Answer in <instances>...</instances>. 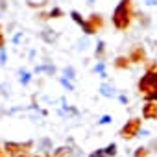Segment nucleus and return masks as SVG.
Wrapping results in <instances>:
<instances>
[{"instance_id": "f257e3e1", "label": "nucleus", "mask_w": 157, "mask_h": 157, "mask_svg": "<svg viewBox=\"0 0 157 157\" xmlns=\"http://www.w3.org/2000/svg\"><path fill=\"white\" fill-rule=\"evenodd\" d=\"M133 17H135V11H133L131 0H120V4L113 11V24L117 30H126L129 28Z\"/></svg>"}, {"instance_id": "f03ea898", "label": "nucleus", "mask_w": 157, "mask_h": 157, "mask_svg": "<svg viewBox=\"0 0 157 157\" xmlns=\"http://www.w3.org/2000/svg\"><path fill=\"white\" fill-rule=\"evenodd\" d=\"M139 91L146 96L153 91H157V70H148L142 78H140V82H139Z\"/></svg>"}, {"instance_id": "7ed1b4c3", "label": "nucleus", "mask_w": 157, "mask_h": 157, "mask_svg": "<svg viewBox=\"0 0 157 157\" xmlns=\"http://www.w3.org/2000/svg\"><path fill=\"white\" fill-rule=\"evenodd\" d=\"M140 126H142V120L140 118H129L124 126H122V129H120V137L122 139H126V140H131V139H135L139 133H140Z\"/></svg>"}, {"instance_id": "20e7f679", "label": "nucleus", "mask_w": 157, "mask_h": 157, "mask_svg": "<svg viewBox=\"0 0 157 157\" xmlns=\"http://www.w3.org/2000/svg\"><path fill=\"white\" fill-rule=\"evenodd\" d=\"M33 146V142L30 140V142H24V144H21V142H6L4 144V151L8 153V155H22V153H26L30 148Z\"/></svg>"}, {"instance_id": "39448f33", "label": "nucleus", "mask_w": 157, "mask_h": 157, "mask_svg": "<svg viewBox=\"0 0 157 157\" xmlns=\"http://www.w3.org/2000/svg\"><path fill=\"white\" fill-rule=\"evenodd\" d=\"M142 118H144V120H155V118H157V104L146 102V104L142 105Z\"/></svg>"}, {"instance_id": "423d86ee", "label": "nucleus", "mask_w": 157, "mask_h": 157, "mask_svg": "<svg viewBox=\"0 0 157 157\" xmlns=\"http://www.w3.org/2000/svg\"><path fill=\"white\" fill-rule=\"evenodd\" d=\"M128 57H129V61H131V63H142V61L146 59V54H144V50H142L140 46H135Z\"/></svg>"}, {"instance_id": "0eeeda50", "label": "nucleus", "mask_w": 157, "mask_h": 157, "mask_svg": "<svg viewBox=\"0 0 157 157\" xmlns=\"http://www.w3.org/2000/svg\"><path fill=\"white\" fill-rule=\"evenodd\" d=\"M91 26H93V30L94 32H100L102 28H104V19H102V15H98V13H93L91 17H89V21H87Z\"/></svg>"}, {"instance_id": "6e6552de", "label": "nucleus", "mask_w": 157, "mask_h": 157, "mask_svg": "<svg viewBox=\"0 0 157 157\" xmlns=\"http://www.w3.org/2000/svg\"><path fill=\"white\" fill-rule=\"evenodd\" d=\"M129 63H131V61H129V57H126V56H118V57L115 59V63H113V65H115L117 68H128V67H129Z\"/></svg>"}, {"instance_id": "1a4fd4ad", "label": "nucleus", "mask_w": 157, "mask_h": 157, "mask_svg": "<svg viewBox=\"0 0 157 157\" xmlns=\"http://www.w3.org/2000/svg\"><path fill=\"white\" fill-rule=\"evenodd\" d=\"M104 151H105V155H107V157H115V155H117V144H115V142H111L107 148H104Z\"/></svg>"}, {"instance_id": "9d476101", "label": "nucleus", "mask_w": 157, "mask_h": 157, "mask_svg": "<svg viewBox=\"0 0 157 157\" xmlns=\"http://www.w3.org/2000/svg\"><path fill=\"white\" fill-rule=\"evenodd\" d=\"M70 17H72V21L76 22V24H80V26H83V22H85V19H82V15L78 13V11H70Z\"/></svg>"}, {"instance_id": "9b49d317", "label": "nucleus", "mask_w": 157, "mask_h": 157, "mask_svg": "<svg viewBox=\"0 0 157 157\" xmlns=\"http://www.w3.org/2000/svg\"><path fill=\"white\" fill-rule=\"evenodd\" d=\"M59 17H63V11L59 8H54L48 11V19H59Z\"/></svg>"}, {"instance_id": "f8f14e48", "label": "nucleus", "mask_w": 157, "mask_h": 157, "mask_svg": "<svg viewBox=\"0 0 157 157\" xmlns=\"http://www.w3.org/2000/svg\"><path fill=\"white\" fill-rule=\"evenodd\" d=\"M102 94H104V96H113L115 91H113V87H109V85H102Z\"/></svg>"}, {"instance_id": "ddd939ff", "label": "nucleus", "mask_w": 157, "mask_h": 157, "mask_svg": "<svg viewBox=\"0 0 157 157\" xmlns=\"http://www.w3.org/2000/svg\"><path fill=\"white\" fill-rule=\"evenodd\" d=\"M104 52H105V44L104 43H98V52H96V57H104Z\"/></svg>"}, {"instance_id": "4468645a", "label": "nucleus", "mask_w": 157, "mask_h": 157, "mask_svg": "<svg viewBox=\"0 0 157 157\" xmlns=\"http://www.w3.org/2000/svg\"><path fill=\"white\" fill-rule=\"evenodd\" d=\"M146 102H153V104H157V91H153V93L146 94Z\"/></svg>"}, {"instance_id": "2eb2a0df", "label": "nucleus", "mask_w": 157, "mask_h": 157, "mask_svg": "<svg viewBox=\"0 0 157 157\" xmlns=\"http://www.w3.org/2000/svg\"><path fill=\"white\" fill-rule=\"evenodd\" d=\"M146 155H148V150H146V148H137L135 157H146Z\"/></svg>"}, {"instance_id": "dca6fc26", "label": "nucleus", "mask_w": 157, "mask_h": 157, "mask_svg": "<svg viewBox=\"0 0 157 157\" xmlns=\"http://www.w3.org/2000/svg\"><path fill=\"white\" fill-rule=\"evenodd\" d=\"M89 157H107V155H105V151H104V150H96V151H93Z\"/></svg>"}, {"instance_id": "f3484780", "label": "nucleus", "mask_w": 157, "mask_h": 157, "mask_svg": "<svg viewBox=\"0 0 157 157\" xmlns=\"http://www.w3.org/2000/svg\"><path fill=\"white\" fill-rule=\"evenodd\" d=\"M21 82H22V83H28V82H30V74H28V72H24V74L21 76Z\"/></svg>"}, {"instance_id": "a211bd4d", "label": "nucleus", "mask_w": 157, "mask_h": 157, "mask_svg": "<svg viewBox=\"0 0 157 157\" xmlns=\"http://www.w3.org/2000/svg\"><path fill=\"white\" fill-rule=\"evenodd\" d=\"M113 118L109 117V115H105V117H102V120H100V124H107V122H111Z\"/></svg>"}, {"instance_id": "6ab92c4d", "label": "nucleus", "mask_w": 157, "mask_h": 157, "mask_svg": "<svg viewBox=\"0 0 157 157\" xmlns=\"http://www.w3.org/2000/svg\"><path fill=\"white\" fill-rule=\"evenodd\" d=\"M4 44H6V39H4V35H2V33H0V48H2Z\"/></svg>"}, {"instance_id": "aec40b11", "label": "nucleus", "mask_w": 157, "mask_h": 157, "mask_svg": "<svg viewBox=\"0 0 157 157\" xmlns=\"http://www.w3.org/2000/svg\"><path fill=\"white\" fill-rule=\"evenodd\" d=\"M146 4H148V6H155V4H157V0H146Z\"/></svg>"}, {"instance_id": "412c9836", "label": "nucleus", "mask_w": 157, "mask_h": 157, "mask_svg": "<svg viewBox=\"0 0 157 157\" xmlns=\"http://www.w3.org/2000/svg\"><path fill=\"white\" fill-rule=\"evenodd\" d=\"M139 135H140V137H146V135H148V131H146V129H140V133H139Z\"/></svg>"}, {"instance_id": "4be33fe9", "label": "nucleus", "mask_w": 157, "mask_h": 157, "mask_svg": "<svg viewBox=\"0 0 157 157\" xmlns=\"http://www.w3.org/2000/svg\"><path fill=\"white\" fill-rule=\"evenodd\" d=\"M4 146H0V155H4V150H2Z\"/></svg>"}, {"instance_id": "5701e85b", "label": "nucleus", "mask_w": 157, "mask_h": 157, "mask_svg": "<svg viewBox=\"0 0 157 157\" xmlns=\"http://www.w3.org/2000/svg\"><path fill=\"white\" fill-rule=\"evenodd\" d=\"M19 157H30V155H28V153H22V155H19Z\"/></svg>"}, {"instance_id": "b1692460", "label": "nucleus", "mask_w": 157, "mask_h": 157, "mask_svg": "<svg viewBox=\"0 0 157 157\" xmlns=\"http://www.w3.org/2000/svg\"><path fill=\"white\" fill-rule=\"evenodd\" d=\"M0 30H2V26H0ZM0 33H2V32H0Z\"/></svg>"}, {"instance_id": "393cba45", "label": "nucleus", "mask_w": 157, "mask_h": 157, "mask_svg": "<svg viewBox=\"0 0 157 157\" xmlns=\"http://www.w3.org/2000/svg\"><path fill=\"white\" fill-rule=\"evenodd\" d=\"M0 157H4V155H0Z\"/></svg>"}, {"instance_id": "a878e982", "label": "nucleus", "mask_w": 157, "mask_h": 157, "mask_svg": "<svg viewBox=\"0 0 157 157\" xmlns=\"http://www.w3.org/2000/svg\"><path fill=\"white\" fill-rule=\"evenodd\" d=\"M37 157H41V155H37Z\"/></svg>"}]
</instances>
